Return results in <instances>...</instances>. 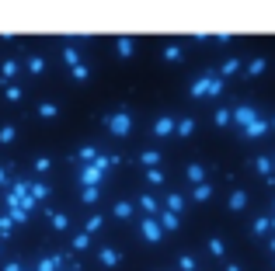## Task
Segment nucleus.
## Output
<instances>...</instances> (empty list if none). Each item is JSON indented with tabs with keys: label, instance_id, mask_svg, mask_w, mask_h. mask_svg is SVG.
<instances>
[{
	"label": "nucleus",
	"instance_id": "obj_1",
	"mask_svg": "<svg viewBox=\"0 0 275 271\" xmlns=\"http://www.w3.org/2000/svg\"><path fill=\"white\" fill-rule=\"evenodd\" d=\"M219 90H223V76L219 73H202L192 84V98H216Z\"/></svg>",
	"mask_w": 275,
	"mask_h": 271
},
{
	"label": "nucleus",
	"instance_id": "obj_2",
	"mask_svg": "<svg viewBox=\"0 0 275 271\" xmlns=\"http://www.w3.org/2000/svg\"><path fill=\"white\" fill-rule=\"evenodd\" d=\"M254 118H261L254 104H237V108H233V122H237L240 129H247V126H251Z\"/></svg>",
	"mask_w": 275,
	"mask_h": 271
},
{
	"label": "nucleus",
	"instance_id": "obj_3",
	"mask_svg": "<svg viewBox=\"0 0 275 271\" xmlns=\"http://www.w3.org/2000/svg\"><path fill=\"white\" fill-rule=\"evenodd\" d=\"M108 129H112L115 136H129V129H133V118H129L126 112H119V115H112V118H108Z\"/></svg>",
	"mask_w": 275,
	"mask_h": 271
},
{
	"label": "nucleus",
	"instance_id": "obj_4",
	"mask_svg": "<svg viewBox=\"0 0 275 271\" xmlns=\"http://www.w3.org/2000/svg\"><path fill=\"white\" fill-rule=\"evenodd\" d=\"M244 132V139H261L265 132H272V126H268V118H254L247 129H240Z\"/></svg>",
	"mask_w": 275,
	"mask_h": 271
},
{
	"label": "nucleus",
	"instance_id": "obj_5",
	"mask_svg": "<svg viewBox=\"0 0 275 271\" xmlns=\"http://www.w3.org/2000/svg\"><path fill=\"white\" fill-rule=\"evenodd\" d=\"M143 236H146L150 244H157V240L164 236V230H160V222H157L153 216H146V219H143Z\"/></svg>",
	"mask_w": 275,
	"mask_h": 271
},
{
	"label": "nucleus",
	"instance_id": "obj_6",
	"mask_svg": "<svg viewBox=\"0 0 275 271\" xmlns=\"http://www.w3.org/2000/svg\"><path fill=\"white\" fill-rule=\"evenodd\" d=\"M254 170H258L261 178H268V181H272V174H275V167H272V156H268V153L254 156Z\"/></svg>",
	"mask_w": 275,
	"mask_h": 271
},
{
	"label": "nucleus",
	"instance_id": "obj_7",
	"mask_svg": "<svg viewBox=\"0 0 275 271\" xmlns=\"http://www.w3.org/2000/svg\"><path fill=\"white\" fill-rule=\"evenodd\" d=\"M174 126H178L174 118H167V115H160V118L153 122V136H171V132H174Z\"/></svg>",
	"mask_w": 275,
	"mask_h": 271
},
{
	"label": "nucleus",
	"instance_id": "obj_8",
	"mask_svg": "<svg viewBox=\"0 0 275 271\" xmlns=\"http://www.w3.org/2000/svg\"><path fill=\"white\" fill-rule=\"evenodd\" d=\"M192 198H195V202H206V198H212V184H209V181L195 184V188H192Z\"/></svg>",
	"mask_w": 275,
	"mask_h": 271
},
{
	"label": "nucleus",
	"instance_id": "obj_9",
	"mask_svg": "<svg viewBox=\"0 0 275 271\" xmlns=\"http://www.w3.org/2000/svg\"><path fill=\"white\" fill-rule=\"evenodd\" d=\"M230 208H233V212H240V208H247V192H244V188H237V192L230 195Z\"/></svg>",
	"mask_w": 275,
	"mask_h": 271
},
{
	"label": "nucleus",
	"instance_id": "obj_10",
	"mask_svg": "<svg viewBox=\"0 0 275 271\" xmlns=\"http://www.w3.org/2000/svg\"><path fill=\"white\" fill-rule=\"evenodd\" d=\"M178 226H181V219L174 212H160V230H178Z\"/></svg>",
	"mask_w": 275,
	"mask_h": 271
},
{
	"label": "nucleus",
	"instance_id": "obj_11",
	"mask_svg": "<svg viewBox=\"0 0 275 271\" xmlns=\"http://www.w3.org/2000/svg\"><path fill=\"white\" fill-rule=\"evenodd\" d=\"M265 66H268V60H265V56L251 60V63H247V76H258V73H265Z\"/></svg>",
	"mask_w": 275,
	"mask_h": 271
},
{
	"label": "nucleus",
	"instance_id": "obj_12",
	"mask_svg": "<svg viewBox=\"0 0 275 271\" xmlns=\"http://www.w3.org/2000/svg\"><path fill=\"white\" fill-rule=\"evenodd\" d=\"M188 181L202 184V181H206V167H202V164H192V167H188Z\"/></svg>",
	"mask_w": 275,
	"mask_h": 271
},
{
	"label": "nucleus",
	"instance_id": "obj_13",
	"mask_svg": "<svg viewBox=\"0 0 275 271\" xmlns=\"http://www.w3.org/2000/svg\"><path fill=\"white\" fill-rule=\"evenodd\" d=\"M174 132H178V136H192V132H195V118H181V122L174 126Z\"/></svg>",
	"mask_w": 275,
	"mask_h": 271
},
{
	"label": "nucleus",
	"instance_id": "obj_14",
	"mask_svg": "<svg viewBox=\"0 0 275 271\" xmlns=\"http://www.w3.org/2000/svg\"><path fill=\"white\" fill-rule=\"evenodd\" d=\"M251 230H254V233H268V230H272V216H258Z\"/></svg>",
	"mask_w": 275,
	"mask_h": 271
},
{
	"label": "nucleus",
	"instance_id": "obj_15",
	"mask_svg": "<svg viewBox=\"0 0 275 271\" xmlns=\"http://www.w3.org/2000/svg\"><path fill=\"white\" fill-rule=\"evenodd\" d=\"M206 250L212 254V258H223V250H226V247H223V240H219V236H212V240L206 244Z\"/></svg>",
	"mask_w": 275,
	"mask_h": 271
},
{
	"label": "nucleus",
	"instance_id": "obj_16",
	"mask_svg": "<svg viewBox=\"0 0 275 271\" xmlns=\"http://www.w3.org/2000/svg\"><path fill=\"white\" fill-rule=\"evenodd\" d=\"M139 160H143L146 167H157V164H160V153H157V150H146V153H139Z\"/></svg>",
	"mask_w": 275,
	"mask_h": 271
},
{
	"label": "nucleus",
	"instance_id": "obj_17",
	"mask_svg": "<svg viewBox=\"0 0 275 271\" xmlns=\"http://www.w3.org/2000/svg\"><path fill=\"white\" fill-rule=\"evenodd\" d=\"M181 205H185L181 195H167V212H174V216H178V212H181Z\"/></svg>",
	"mask_w": 275,
	"mask_h": 271
},
{
	"label": "nucleus",
	"instance_id": "obj_18",
	"mask_svg": "<svg viewBox=\"0 0 275 271\" xmlns=\"http://www.w3.org/2000/svg\"><path fill=\"white\" fill-rule=\"evenodd\" d=\"M230 122H233V112L230 108H219L216 112V126H230Z\"/></svg>",
	"mask_w": 275,
	"mask_h": 271
},
{
	"label": "nucleus",
	"instance_id": "obj_19",
	"mask_svg": "<svg viewBox=\"0 0 275 271\" xmlns=\"http://www.w3.org/2000/svg\"><path fill=\"white\" fill-rule=\"evenodd\" d=\"M49 222H53V226H56V230H67V216H63V212H49Z\"/></svg>",
	"mask_w": 275,
	"mask_h": 271
},
{
	"label": "nucleus",
	"instance_id": "obj_20",
	"mask_svg": "<svg viewBox=\"0 0 275 271\" xmlns=\"http://www.w3.org/2000/svg\"><path fill=\"white\" fill-rule=\"evenodd\" d=\"M237 70H240V60H226L223 70H219V76H230V73H237Z\"/></svg>",
	"mask_w": 275,
	"mask_h": 271
},
{
	"label": "nucleus",
	"instance_id": "obj_21",
	"mask_svg": "<svg viewBox=\"0 0 275 271\" xmlns=\"http://www.w3.org/2000/svg\"><path fill=\"white\" fill-rule=\"evenodd\" d=\"M139 208H143V212H150V216H157V202H153L150 195H143V198H139Z\"/></svg>",
	"mask_w": 275,
	"mask_h": 271
},
{
	"label": "nucleus",
	"instance_id": "obj_22",
	"mask_svg": "<svg viewBox=\"0 0 275 271\" xmlns=\"http://www.w3.org/2000/svg\"><path fill=\"white\" fill-rule=\"evenodd\" d=\"M60 264H63V258H46V261L39 264V271H56Z\"/></svg>",
	"mask_w": 275,
	"mask_h": 271
},
{
	"label": "nucleus",
	"instance_id": "obj_23",
	"mask_svg": "<svg viewBox=\"0 0 275 271\" xmlns=\"http://www.w3.org/2000/svg\"><path fill=\"white\" fill-rule=\"evenodd\" d=\"M164 60H181V46H178V42H171V46L164 49Z\"/></svg>",
	"mask_w": 275,
	"mask_h": 271
},
{
	"label": "nucleus",
	"instance_id": "obj_24",
	"mask_svg": "<svg viewBox=\"0 0 275 271\" xmlns=\"http://www.w3.org/2000/svg\"><path fill=\"white\" fill-rule=\"evenodd\" d=\"M115 216H119V219H129V216H133V205H129V202H119V205H115Z\"/></svg>",
	"mask_w": 275,
	"mask_h": 271
},
{
	"label": "nucleus",
	"instance_id": "obj_25",
	"mask_svg": "<svg viewBox=\"0 0 275 271\" xmlns=\"http://www.w3.org/2000/svg\"><path fill=\"white\" fill-rule=\"evenodd\" d=\"M178 268H181V271H195V258L181 254V258H178Z\"/></svg>",
	"mask_w": 275,
	"mask_h": 271
},
{
	"label": "nucleus",
	"instance_id": "obj_26",
	"mask_svg": "<svg viewBox=\"0 0 275 271\" xmlns=\"http://www.w3.org/2000/svg\"><path fill=\"white\" fill-rule=\"evenodd\" d=\"M119 56H133V38H119Z\"/></svg>",
	"mask_w": 275,
	"mask_h": 271
},
{
	"label": "nucleus",
	"instance_id": "obj_27",
	"mask_svg": "<svg viewBox=\"0 0 275 271\" xmlns=\"http://www.w3.org/2000/svg\"><path fill=\"white\" fill-rule=\"evenodd\" d=\"M101 261L112 268V264H119V254H115V250H101Z\"/></svg>",
	"mask_w": 275,
	"mask_h": 271
},
{
	"label": "nucleus",
	"instance_id": "obj_28",
	"mask_svg": "<svg viewBox=\"0 0 275 271\" xmlns=\"http://www.w3.org/2000/svg\"><path fill=\"white\" fill-rule=\"evenodd\" d=\"M39 112H42V115H46V118H53V115H56V112H60V108H56V104H49V101H46V104H42V108H39Z\"/></svg>",
	"mask_w": 275,
	"mask_h": 271
},
{
	"label": "nucleus",
	"instance_id": "obj_29",
	"mask_svg": "<svg viewBox=\"0 0 275 271\" xmlns=\"http://www.w3.org/2000/svg\"><path fill=\"white\" fill-rule=\"evenodd\" d=\"M87 244H91V236H87V233H80V236H77V240H73V247H77V250H84V247H87Z\"/></svg>",
	"mask_w": 275,
	"mask_h": 271
},
{
	"label": "nucleus",
	"instance_id": "obj_30",
	"mask_svg": "<svg viewBox=\"0 0 275 271\" xmlns=\"http://www.w3.org/2000/svg\"><path fill=\"white\" fill-rule=\"evenodd\" d=\"M42 66H46V63H42L39 56H35V60H28V70H32V73H42Z\"/></svg>",
	"mask_w": 275,
	"mask_h": 271
},
{
	"label": "nucleus",
	"instance_id": "obj_31",
	"mask_svg": "<svg viewBox=\"0 0 275 271\" xmlns=\"http://www.w3.org/2000/svg\"><path fill=\"white\" fill-rule=\"evenodd\" d=\"M11 139H14V129H11V126H4V129H0V142H11Z\"/></svg>",
	"mask_w": 275,
	"mask_h": 271
},
{
	"label": "nucleus",
	"instance_id": "obj_32",
	"mask_svg": "<svg viewBox=\"0 0 275 271\" xmlns=\"http://www.w3.org/2000/svg\"><path fill=\"white\" fill-rule=\"evenodd\" d=\"M35 170H42V174H46V170H49V156H39V160H35Z\"/></svg>",
	"mask_w": 275,
	"mask_h": 271
},
{
	"label": "nucleus",
	"instance_id": "obj_33",
	"mask_svg": "<svg viewBox=\"0 0 275 271\" xmlns=\"http://www.w3.org/2000/svg\"><path fill=\"white\" fill-rule=\"evenodd\" d=\"M146 178H150V184H164V174H160V170H150Z\"/></svg>",
	"mask_w": 275,
	"mask_h": 271
},
{
	"label": "nucleus",
	"instance_id": "obj_34",
	"mask_svg": "<svg viewBox=\"0 0 275 271\" xmlns=\"http://www.w3.org/2000/svg\"><path fill=\"white\" fill-rule=\"evenodd\" d=\"M11 222H14L11 216H0V233H11Z\"/></svg>",
	"mask_w": 275,
	"mask_h": 271
},
{
	"label": "nucleus",
	"instance_id": "obj_35",
	"mask_svg": "<svg viewBox=\"0 0 275 271\" xmlns=\"http://www.w3.org/2000/svg\"><path fill=\"white\" fill-rule=\"evenodd\" d=\"M98 198V188H84V202H94Z\"/></svg>",
	"mask_w": 275,
	"mask_h": 271
},
{
	"label": "nucleus",
	"instance_id": "obj_36",
	"mask_svg": "<svg viewBox=\"0 0 275 271\" xmlns=\"http://www.w3.org/2000/svg\"><path fill=\"white\" fill-rule=\"evenodd\" d=\"M98 226H101V216H91V219H87V233H91V230H98Z\"/></svg>",
	"mask_w": 275,
	"mask_h": 271
},
{
	"label": "nucleus",
	"instance_id": "obj_37",
	"mask_svg": "<svg viewBox=\"0 0 275 271\" xmlns=\"http://www.w3.org/2000/svg\"><path fill=\"white\" fill-rule=\"evenodd\" d=\"M14 70H18L14 63H4V70H0V73H4V80H7V76H14Z\"/></svg>",
	"mask_w": 275,
	"mask_h": 271
},
{
	"label": "nucleus",
	"instance_id": "obj_38",
	"mask_svg": "<svg viewBox=\"0 0 275 271\" xmlns=\"http://www.w3.org/2000/svg\"><path fill=\"white\" fill-rule=\"evenodd\" d=\"M226 271H244V268L240 264H226Z\"/></svg>",
	"mask_w": 275,
	"mask_h": 271
},
{
	"label": "nucleus",
	"instance_id": "obj_39",
	"mask_svg": "<svg viewBox=\"0 0 275 271\" xmlns=\"http://www.w3.org/2000/svg\"><path fill=\"white\" fill-rule=\"evenodd\" d=\"M268 250H272V254H275V236H272V240H268Z\"/></svg>",
	"mask_w": 275,
	"mask_h": 271
},
{
	"label": "nucleus",
	"instance_id": "obj_40",
	"mask_svg": "<svg viewBox=\"0 0 275 271\" xmlns=\"http://www.w3.org/2000/svg\"><path fill=\"white\" fill-rule=\"evenodd\" d=\"M268 126H272V129H275V118H268Z\"/></svg>",
	"mask_w": 275,
	"mask_h": 271
},
{
	"label": "nucleus",
	"instance_id": "obj_41",
	"mask_svg": "<svg viewBox=\"0 0 275 271\" xmlns=\"http://www.w3.org/2000/svg\"><path fill=\"white\" fill-rule=\"evenodd\" d=\"M272 230H275V216H272Z\"/></svg>",
	"mask_w": 275,
	"mask_h": 271
},
{
	"label": "nucleus",
	"instance_id": "obj_42",
	"mask_svg": "<svg viewBox=\"0 0 275 271\" xmlns=\"http://www.w3.org/2000/svg\"><path fill=\"white\" fill-rule=\"evenodd\" d=\"M272 167H275V153H272Z\"/></svg>",
	"mask_w": 275,
	"mask_h": 271
}]
</instances>
